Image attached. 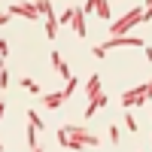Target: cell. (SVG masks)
<instances>
[{"instance_id": "6da1fadb", "label": "cell", "mask_w": 152, "mask_h": 152, "mask_svg": "<svg viewBox=\"0 0 152 152\" xmlns=\"http://www.w3.org/2000/svg\"><path fill=\"white\" fill-rule=\"evenodd\" d=\"M58 137V143L61 146H67V149H85V146H97V137L94 134H88L85 128H76V125H64V128H58L55 131Z\"/></svg>"}, {"instance_id": "7a4b0ae2", "label": "cell", "mask_w": 152, "mask_h": 152, "mask_svg": "<svg viewBox=\"0 0 152 152\" xmlns=\"http://www.w3.org/2000/svg\"><path fill=\"white\" fill-rule=\"evenodd\" d=\"M140 21H143V6H134V9L125 12L119 21H113V24H110V34H113V37H122L128 28H134V24H140Z\"/></svg>"}, {"instance_id": "3957f363", "label": "cell", "mask_w": 152, "mask_h": 152, "mask_svg": "<svg viewBox=\"0 0 152 152\" xmlns=\"http://www.w3.org/2000/svg\"><path fill=\"white\" fill-rule=\"evenodd\" d=\"M149 97H152V82H143V85H137V88L122 94V107H146Z\"/></svg>"}, {"instance_id": "277c9868", "label": "cell", "mask_w": 152, "mask_h": 152, "mask_svg": "<svg viewBox=\"0 0 152 152\" xmlns=\"http://www.w3.org/2000/svg\"><path fill=\"white\" fill-rule=\"evenodd\" d=\"M37 9H40V15L46 18V34L55 40V34H58V21H55V9H52V3H49V0H40V3H37Z\"/></svg>"}, {"instance_id": "5b68a950", "label": "cell", "mask_w": 152, "mask_h": 152, "mask_svg": "<svg viewBox=\"0 0 152 152\" xmlns=\"http://www.w3.org/2000/svg\"><path fill=\"white\" fill-rule=\"evenodd\" d=\"M122 46H137V49H146V43L140 40V37H110V40L100 46L104 52H110V49H122Z\"/></svg>"}, {"instance_id": "8992f818", "label": "cell", "mask_w": 152, "mask_h": 152, "mask_svg": "<svg viewBox=\"0 0 152 152\" xmlns=\"http://www.w3.org/2000/svg\"><path fill=\"white\" fill-rule=\"evenodd\" d=\"M6 15H21V18H37L40 15V9H37V3H9L6 6Z\"/></svg>"}, {"instance_id": "52a82bcc", "label": "cell", "mask_w": 152, "mask_h": 152, "mask_svg": "<svg viewBox=\"0 0 152 152\" xmlns=\"http://www.w3.org/2000/svg\"><path fill=\"white\" fill-rule=\"evenodd\" d=\"M70 24H73V34L88 37V34H85V9H82V6H76V12H73V21H70Z\"/></svg>"}, {"instance_id": "ba28073f", "label": "cell", "mask_w": 152, "mask_h": 152, "mask_svg": "<svg viewBox=\"0 0 152 152\" xmlns=\"http://www.w3.org/2000/svg\"><path fill=\"white\" fill-rule=\"evenodd\" d=\"M100 107H107V94H97L94 100H88V107H85V119H91Z\"/></svg>"}, {"instance_id": "9c48e42d", "label": "cell", "mask_w": 152, "mask_h": 152, "mask_svg": "<svg viewBox=\"0 0 152 152\" xmlns=\"http://www.w3.org/2000/svg\"><path fill=\"white\" fill-rule=\"evenodd\" d=\"M64 100H67V97H64V91H55V94H43V104H46L49 110H58L61 104H64Z\"/></svg>"}, {"instance_id": "30bf717a", "label": "cell", "mask_w": 152, "mask_h": 152, "mask_svg": "<svg viewBox=\"0 0 152 152\" xmlns=\"http://www.w3.org/2000/svg\"><path fill=\"white\" fill-rule=\"evenodd\" d=\"M85 94H88V100H94L97 94H100V76L94 73L91 79H88V85H85Z\"/></svg>"}, {"instance_id": "8fae6325", "label": "cell", "mask_w": 152, "mask_h": 152, "mask_svg": "<svg viewBox=\"0 0 152 152\" xmlns=\"http://www.w3.org/2000/svg\"><path fill=\"white\" fill-rule=\"evenodd\" d=\"M94 12H97V18H100V21H107L113 9H110V3H107V0H94Z\"/></svg>"}, {"instance_id": "7c38bea8", "label": "cell", "mask_w": 152, "mask_h": 152, "mask_svg": "<svg viewBox=\"0 0 152 152\" xmlns=\"http://www.w3.org/2000/svg\"><path fill=\"white\" fill-rule=\"evenodd\" d=\"M18 85L24 88V91H31V94H40V82H34V79H21Z\"/></svg>"}, {"instance_id": "4fadbf2b", "label": "cell", "mask_w": 152, "mask_h": 152, "mask_svg": "<svg viewBox=\"0 0 152 152\" xmlns=\"http://www.w3.org/2000/svg\"><path fill=\"white\" fill-rule=\"evenodd\" d=\"M28 119H31V128H34V131H43V119H40V116H37V113H34V110L28 113Z\"/></svg>"}, {"instance_id": "5bb4252c", "label": "cell", "mask_w": 152, "mask_h": 152, "mask_svg": "<svg viewBox=\"0 0 152 152\" xmlns=\"http://www.w3.org/2000/svg\"><path fill=\"white\" fill-rule=\"evenodd\" d=\"M125 125H128V131H131V134L137 131V119L131 116V113H128V110H125Z\"/></svg>"}, {"instance_id": "9a60e30c", "label": "cell", "mask_w": 152, "mask_h": 152, "mask_svg": "<svg viewBox=\"0 0 152 152\" xmlns=\"http://www.w3.org/2000/svg\"><path fill=\"white\" fill-rule=\"evenodd\" d=\"M73 12H76V6L64 9V15H61V24H70V21H73Z\"/></svg>"}, {"instance_id": "2e32d148", "label": "cell", "mask_w": 152, "mask_h": 152, "mask_svg": "<svg viewBox=\"0 0 152 152\" xmlns=\"http://www.w3.org/2000/svg\"><path fill=\"white\" fill-rule=\"evenodd\" d=\"M76 91V79H67V85H64V97H70Z\"/></svg>"}, {"instance_id": "e0dca14e", "label": "cell", "mask_w": 152, "mask_h": 152, "mask_svg": "<svg viewBox=\"0 0 152 152\" xmlns=\"http://www.w3.org/2000/svg\"><path fill=\"white\" fill-rule=\"evenodd\" d=\"M110 140L119 146V140H122V131H119V128H110Z\"/></svg>"}, {"instance_id": "ac0fdd59", "label": "cell", "mask_w": 152, "mask_h": 152, "mask_svg": "<svg viewBox=\"0 0 152 152\" xmlns=\"http://www.w3.org/2000/svg\"><path fill=\"white\" fill-rule=\"evenodd\" d=\"M49 58H52V67H55V70H61V64H64V61H61V55H58V52H52Z\"/></svg>"}, {"instance_id": "d6986e66", "label": "cell", "mask_w": 152, "mask_h": 152, "mask_svg": "<svg viewBox=\"0 0 152 152\" xmlns=\"http://www.w3.org/2000/svg\"><path fill=\"white\" fill-rule=\"evenodd\" d=\"M143 21H152V3L143 6Z\"/></svg>"}, {"instance_id": "ffe728a7", "label": "cell", "mask_w": 152, "mask_h": 152, "mask_svg": "<svg viewBox=\"0 0 152 152\" xmlns=\"http://www.w3.org/2000/svg\"><path fill=\"white\" fill-rule=\"evenodd\" d=\"M0 85H3V88L9 85V70H6V67H3V73H0Z\"/></svg>"}, {"instance_id": "44dd1931", "label": "cell", "mask_w": 152, "mask_h": 152, "mask_svg": "<svg viewBox=\"0 0 152 152\" xmlns=\"http://www.w3.org/2000/svg\"><path fill=\"white\" fill-rule=\"evenodd\" d=\"M58 73L64 76V79H73V76H70V67H67V64H61V70H58Z\"/></svg>"}, {"instance_id": "7402d4cb", "label": "cell", "mask_w": 152, "mask_h": 152, "mask_svg": "<svg viewBox=\"0 0 152 152\" xmlns=\"http://www.w3.org/2000/svg\"><path fill=\"white\" fill-rule=\"evenodd\" d=\"M143 52H146V61H149V64H152V49L146 46V49H143Z\"/></svg>"}, {"instance_id": "603a6c76", "label": "cell", "mask_w": 152, "mask_h": 152, "mask_svg": "<svg viewBox=\"0 0 152 152\" xmlns=\"http://www.w3.org/2000/svg\"><path fill=\"white\" fill-rule=\"evenodd\" d=\"M34 152H43V149H34Z\"/></svg>"}]
</instances>
